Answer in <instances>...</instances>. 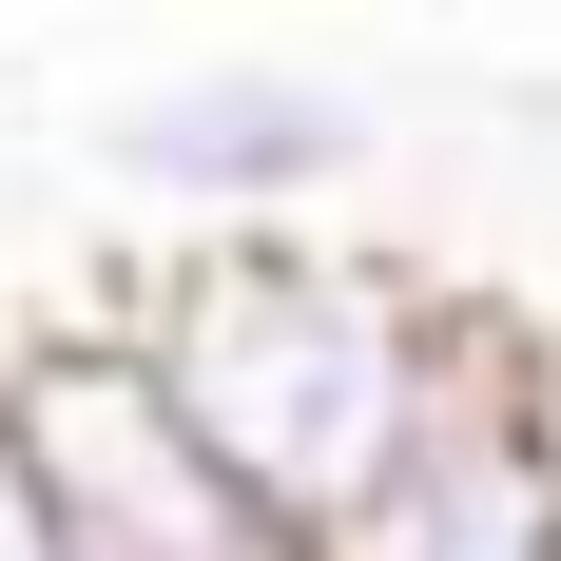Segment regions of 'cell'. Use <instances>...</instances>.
Wrapping results in <instances>:
<instances>
[{
  "label": "cell",
  "mask_w": 561,
  "mask_h": 561,
  "mask_svg": "<svg viewBox=\"0 0 561 561\" xmlns=\"http://www.w3.org/2000/svg\"><path fill=\"white\" fill-rule=\"evenodd\" d=\"M0 407H20V465H39L58 561H290V523L232 484V446L174 407V368L136 348L116 290L0 330Z\"/></svg>",
  "instance_id": "2"
},
{
  "label": "cell",
  "mask_w": 561,
  "mask_h": 561,
  "mask_svg": "<svg viewBox=\"0 0 561 561\" xmlns=\"http://www.w3.org/2000/svg\"><path fill=\"white\" fill-rule=\"evenodd\" d=\"M0 561H58V523H39V465H20V407H0Z\"/></svg>",
  "instance_id": "5"
},
{
  "label": "cell",
  "mask_w": 561,
  "mask_h": 561,
  "mask_svg": "<svg viewBox=\"0 0 561 561\" xmlns=\"http://www.w3.org/2000/svg\"><path fill=\"white\" fill-rule=\"evenodd\" d=\"M523 310L484 290V330H465V368H446V407L407 426L368 484H348L330 523L290 561H561V504H542V446H523Z\"/></svg>",
  "instance_id": "4"
},
{
  "label": "cell",
  "mask_w": 561,
  "mask_h": 561,
  "mask_svg": "<svg viewBox=\"0 0 561 561\" xmlns=\"http://www.w3.org/2000/svg\"><path fill=\"white\" fill-rule=\"evenodd\" d=\"M523 446H542V504H561V330L523 348Z\"/></svg>",
  "instance_id": "6"
},
{
  "label": "cell",
  "mask_w": 561,
  "mask_h": 561,
  "mask_svg": "<svg viewBox=\"0 0 561 561\" xmlns=\"http://www.w3.org/2000/svg\"><path fill=\"white\" fill-rule=\"evenodd\" d=\"M98 174L174 232H272V214H330L368 174V98L310 78V58H174L98 116Z\"/></svg>",
  "instance_id": "3"
},
{
  "label": "cell",
  "mask_w": 561,
  "mask_h": 561,
  "mask_svg": "<svg viewBox=\"0 0 561 561\" xmlns=\"http://www.w3.org/2000/svg\"><path fill=\"white\" fill-rule=\"evenodd\" d=\"M136 310V348L174 368V407L232 446V484L310 542V523L368 484V465L446 407L484 290L426 272V252H348V232L272 214V232H156L136 272H98Z\"/></svg>",
  "instance_id": "1"
}]
</instances>
